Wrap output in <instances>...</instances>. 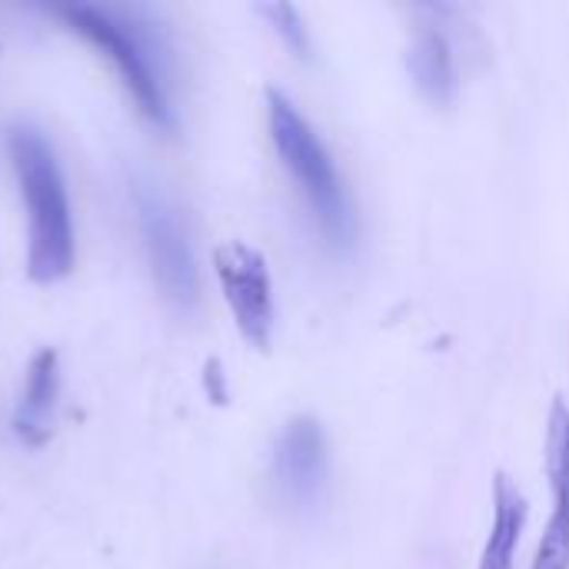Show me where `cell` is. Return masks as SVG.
I'll return each mask as SVG.
<instances>
[{
  "label": "cell",
  "instance_id": "ba28073f",
  "mask_svg": "<svg viewBox=\"0 0 569 569\" xmlns=\"http://www.w3.org/2000/svg\"><path fill=\"white\" fill-rule=\"evenodd\" d=\"M57 393H60V360H57V350L47 347L27 367L20 410L13 417V430L20 433L23 443L40 447L50 437V417L57 407Z\"/></svg>",
  "mask_w": 569,
  "mask_h": 569
},
{
  "label": "cell",
  "instance_id": "52a82bcc",
  "mask_svg": "<svg viewBox=\"0 0 569 569\" xmlns=\"http://www.w3.org/2000/svg\"><path fill=\"white\" fill-rule=\"evenodd\" d=\"M547 477L553 513L530 569H569V403L563 397L553 400L547 420Z\"/></svg>",
  "mask_w": 569,
  "mask_h": 569
},
{
  "label": "cell",
  "instance_id": "8992f818",
  "mask_svg": "<svg viewBox=\"0 0 569 569\" xmlns=\"http://www.w3.org/2000/svg\"><path fill=\"white\" fill-rule=\"evenodd\" d=\"M327 470H330V457H327L323 427L313 417H293L283 427L273 453V473L280 493L293 507H310L327 487Z\"/></svg>",
  "mask_w": 569,
  "mask_h": 569
},
{
  "label": "cell",
  "instance_id": "6da1fadb",
  "mask_svg": "<svg viewBox=\"0 0 569 569\" xmlns=\"http://www.w3.org/2000/svg\"><path fill=\"white\" fill-rule=\"evenodd\" d=\"M10 163L30 220L27 273L33 283H57L73 270L77 260L73 217L57 153L37 130L17 127L10 133Z\"/></svg>",
  "mask_w": 569,
  "mask_h": 569
},
{
  "label": "cell",
  "instance_id": "30bf717a",
  "mask_svg": "<svg viewBox=\"0 0 569 569\" xmlns=\"http://www.w3.org/2000/svg\"><path fill=\"white\" fill-rule=\"evenodd\" d=\"M523 527H527V497L507 473H497L493 527H490V537H487V547L480 557V569H513Z\"/></svg>",
  "mask_w": 569,
  "mask_h": 569
},
{
  "label": "cell",
  "instance_id": "7a4b0ae2",
  "mask_svg": "<svg viewBox=\"0 0 569 569\" xmlns=\"http://www.w3.org/2000/svg\"><path fill=\"white\" fill-rule=\"evenodd\" d=\"M53 13L113 60L127 93L147 120L160 127L170 123L163 47L150 23H137L133 10L113 3H60Z\"/></svg>",
  "mask_w": 569,
  "mask_h": 569
},
{
  "label": "cell",
  "instance_id": "5b68a950",
  "mask_svg": "<svg viewBox=\"0 0 569 569\" xmlns=\"http://www.w3.org/2000/svg\"><path fill=\"white\" fill-rule=\"evenodd\" d=\"M213 270L237 320L243 340L257 350H270L273 340V287L260 250L243 240L220 243L213 250Z\"/></svg>",
  "mask_w": 569,
  "mask_h": 569
},
{
  "label": "cell",
  "instance_id": "277c9868",
  "mask_svg": "<svg viewBox=\"0 0 569 569\" xmlns=\"http://www.w3.org/2000/svg\"><path fill=\"white\" fill-rule=\"evenodd\" d=\"M133 207L157 287L170 303L190 310L200 300V270L177 207L153 187H137Z\"/></svg>",
  "mask_w": 569,
  "mask_h": 569
},
{
  "label": "cell",
  "instance_id": "7c38bea8",
  "mask_svg": "<svg viewBox=\"0 0 569 569\" xmlns=\"http://www.w3.org/2000/svg\"><path fill=\"white\" fill-rule=\"evenodd\" d=\"M207 393H210V400L213 403H227V390H223V373H220V363L217 360H210L207 363Z\"/></svg>",
  "mask_w": 569,
  "mask_h": 569
},
{
  "label": "cell",
  "instance_id": "3957f363",
  "mask_svg": "<svg viewBox=\"0 0 569 569\" xmlns=\"http://www.w3.org/2000/svg\"><path fill=\"white\" fill-rule=\"evenodd\" d=\"M267 120H270L273 147L283 167L293 173L297 187L303 190L323 233L333 243L347 247L353 240V207L330 150L323 147L310 120L297 110V103L277 87L267 90Z\"/></svg>",
  "mask_w": 569,
  "mask_h": 569
},
{
  "label": "cell",
  "instance_id": "9c48e42d",
  "mask_svg": "<svg viewBox=\"0 0 569 569\" xmlns=\"http://www.w3.org/2000/svg\"><path fill=\"white\" fill-rule=\"evenodd\" d=\"M410 73L417 87L433 100V103H450L457 97V60L447 33L437 23H423L413 33L410 53H407Z\"/></svg>",
  "mask_w": 569,
  "mask_h": 569
},
{
  "label": "cell",
  "instance_id": "8fae6325",
  "mask_svg": "<svg viewBox=\"0 0 569 569\" xmlns=\"http://www.w3.org/2000/svg\"><path fill=\"white\" fill-rule=\"evenodd\" d=\"M263 13L273 20V27L280 30V37L303 57L307 50H310V40H307V27H303V20H300V13H297V7H290V3H267L263 7Z\"/></svg>",
  "mask_w": 569,
  "mask_h": 569
}]
</instances>
